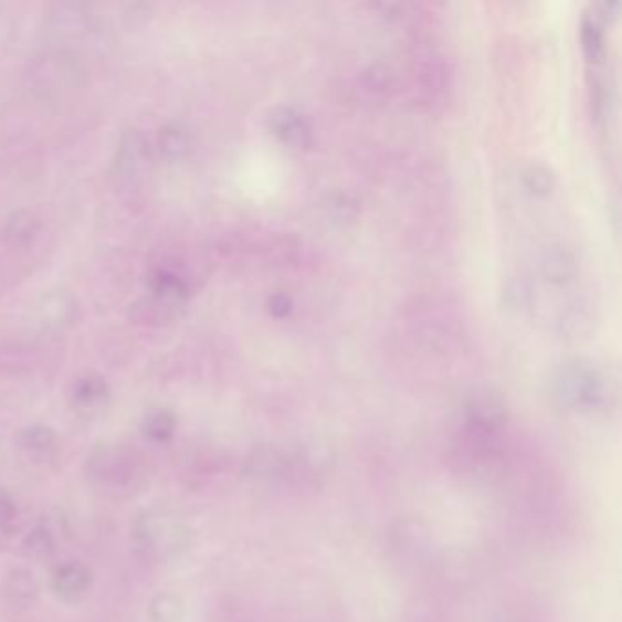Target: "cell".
I'll return each instance as SVG.
<instances>
[{
  "label": "cell",
  "mask_w": 622,
  "mask_h": 622,
  "mask_svg": "<svg viewBox=\"0 0 622 622\" xmlns=\"http://www.w3.org/2000/svg\"><path fill=\"white\" fill-rule=\"evenodd\" d=\"M86 476L95 492L110 498H128L141 487L143 466L123 445H97L86 458Z\"/></svg>",
  "instance_id": "1"
},
{
  "label": "cell",
  "mask_w": 622,
  "mask_h": 622,
  "mask_svg": "<svg viewBox=\"0 0 622 622\" xmlns=\"http://www.w3.org/2000/svg\"><path fill=\"white\" fill-rule=\"evenodd\" d=\"M137 548L154 562L179 559L194 546V529L170 512H147L134 528Z\"/></svg>",
  "instance_id": "2"
},
{
  "label": "cell",
  "mask_w": 622,
  "mask_h": 622,
  "mask_svg": "<svg viewBox=\"0 0 622 622\" xmlns=\"http://www.w3.org/2000/svg\"><path fill=\"white\" fill-rule=\"evenodd\" d=\"M560 402L576 411H601L607 408V380L599 369L582 360L566 361L555 378Z\"/></svg>",
  "instance_id": "3"
},
{
  "label": "cell",
  "mask_w": 622,
  "mask_h": 622,
  "mask_svg": "<svg viewBox=\"0 0 622 622\" xmlns=\"http://www.w3.org/2000/svg\"><path fill=\"white\" fill-rule=\"evenodd\" d=\"M307 466V458L288 456L276 445H257L249 453L245 461L246 475L265 484H285L302 476V467Z\"/></svg>",
  "instance_id": "4"
},
{
  "label": "cell",
  "mask_w": 622,
  "mask_h": 622,
  "mask_svg": "<svg viewBox=\"0 0 622 622\" xmlns=\"http://www.w3.org/2000/svg\"><path fill=\"white\" fill-rule=\"evenodd\" d=\"M506 422V405L498 398L493 394H476L467 400L466 408H464L462 429L500 439Z\"/></svg>",
  "instance_id": "5"
},
{
  "label": "cell",
  "mask_w": 622,
  "mask_h": 622,
  "mask_svg": "<svg viewBox=\"0 0 622 622\" xmlns=\"http://www.w3.org/2000/svg\"><path fill=\"white\" fill-rule=\"evenodd\" d=\"M152 162V148L147 137L139 130H128L120 137L117 145L116 159H114V172L117 178L125 181H134L147 173Z\"/></svg>",
  "instance_id": "6"
},
{
  "label": "cell",
  "mask_w": 622,
  "mask_h": 622,
  "mask_svg": "<svg viewBox=\"0 0 622 622\" xmlns=\"http://www.w3.org/2000/svg\"><path fill=\"white\" fill-rule=\"evenodd\" d=\"M267 126L285 147L305 150L313 145V126L307 117L293 106H274L267 114Z\"/></svg>",
  "instance_id": "7"
},
{
  "label": "cell",
  "mask_w": 622,
  "mask_h": 622,
  "mask_svg": "<svg viewBox=\"0 0 622 622\" xmlns=\"http://www.w3.org/2000/svg\"><path fill=\"white\" fill-rule=\"evenodd\" d=\"M94 584V576L88 566L83 562H64L57 566L52 576V588L57 597L66 602H77L88 595Z\"/></svg>",
  "instance_id": "8"
},
{
  "label": "cell",
  "mask_w": 622,
  "mask_h": 622,
  "mask_svg": "<svg viewBox=\"0 0 622 622\" xmlns=\"http://www.w3.org/2000/svg\"><path fill=\"white\" fill-rule=\"evenodd\" d=\"M77 316V302L68 291L57 288L44 294L39 304V318L46 329L63 330L74 324Z\"/></svg>",
  "instance_id": "9"
},
{
  "label": "cell",
  "mask_w": 622,
  "mask_h": 622,
  "mask_svg": "<svg viewBox=\"0 0 622 622\" xmlns=\"http://www.w3.org/2000/svg\"><path fill=\"white\" fill-rule=\"evenodd\" d=\"M38 579L32 571L27 568H15L6 576L2 582V595L6 602L13 608H30L38 602L39 599Z\"/></svg>",
  "instance_id": "10"
},
{
  "label": "cell",
  "mask_w": 622,
  "mask_h": 622,
  "mask_svg": "<svg viewBox=\"0 0 622 622\" xmlns=\"http://www.w3.org/2000/svg\"><path fill=\"white\" fill-rule=\"evenodd\" d=\"M540 271L549 283L568 285L579 274V265H577L573 252L568 251L565 246H551V249H546L545 256L540 260Z\"/></svg>",
  "instance_id": "11"
},
{
  "label": "cell",
  "mask_w": 622,
  "mask_h": 622,
  "mask_svg": "<svg viewBox=\"0 0 622 622\" xmlns=\"http://www.w3.org/2000/svg\"><path fill=\"white\" fill-rule=\"evenodd\" d=\"M581 46L590 68H599L607 59V41L599 15H584L581 21Z\"/></svg>",
  "instance_id": "12"
},
{
  "label": "cell",
  "mask_w": 622,
  "mask_h": 622,
  "mask_svg": "<svg viewBox=\"0 0 622 622\" xmlns=\"http://www.w3.org/2000/svg\"><path fill=\"white\" fill-rule=\"evenodd\" d=\"M178 431V419L170 409H152L143 419L141 433L152 444H167Z\"/></svg>",
  "instance_id": "13"
},
{
  "label": "cell",
  "mask_w": 622,
  "mask_h": 622,
  "mask_svg": "<svg viewBox=\"0 0 622 622\" xmlns=\"http://www.w3.org/2000/svg\"><path fill=\"white\" fill-rule=\"evenodd\" d=\"M176 309H178V304H172V302L152 294L150 298L139 299L137 304L131 305V318L139 324L161 325L172 318Z\"/></svg>",
  "instance_id": "14"
},
{
  "label": "cell",
  "mask_w": 622,
  "mask_h": 622,
  "mask_svg": "<svg viewBox=\"0 0 622 622\" xmlns=\"http://www.w3.org/2000/svg\"><path fill=\"white\" fill-rule=\"evenodd\" d=\"M19 445L27 451L28 455H52L57 447V434L48 425H30V428L22 429L19 434Z\"/></svg>",
  "instance_id": "15"
},
{
  "label": "cell",
  "mask_w": 622,
  "mask_h": 622,
  "mask_svg": "<svg viewBox=\"0 0 622 622\" xmlns=\"http://www.w3.org/2000/svg\"><path fill=\"white\" fill-rule=\"evenodd\" d=\"M108 397V383L99 375H84L77 378L72 388V398L81 408H95Z\"/></svg>",
  "instance_id": "16"
},
{
  "label": "cell",
  "mask_w": 622,
  "mask_h": 622,
  "mask_svg": "<svg viewBox=\"0 0 622 622\" xmlns=\"http://www.w3.org/2000/svg\"><path fill=\"white\" fill-rule=\"evenodd\" d=\"M190 136L181 125H167L157 137V150L167 161H178L189 152Z\"/></svg>",
  "instance_id": "17"
},
{
  "label": "cell",
  "mask_w": 622,
  "mask_h": 622,
  "mask_svg": "<svg viewBox=\"0 0 622 622\" xmlns=\"http://www.w3.org/2000/svg\"><path fill=\"white\" fill-rule=\"evenodd\" d=\"M39 221L30 210H19L6 225V241L11 246H27L38 235Z\"/></svg>",
  "instance_id": "18"
},
{
  "label": "cell",
  "mask_w": 622,
  "mask_h": 622,
  "mask_svg": "<svg viewBox=\"0 0 622 622\" xmlns=\"http://www.w3.org/2000/svg\"><path fill=\"white\" fill-rule=\"evenodd\" d=\"M183 615L185 601L172 591L159 593L148 604V618L152 622H181Z\"/></svg>",
  "instance_id": "19"
},
{
  "label": "cell",
  "mask_w": 622,
  "mask_h": 622,
  "mask_svg": "<svg viewBox=\"0 0 622 622\" xmlns=\"http://www.w3.org/2000/svg\"><path fill=\"white\" fill-rule=\"evenodd\" d=\"M22 548L30 559L46 560L55 554L57 545H55L52 529L48 528L46 524L39 523L38 526L30 529Z\"/></svg>",
  "instance_id": "20"
},
{
  "label": "cell",
  "mask_w": 622,
  "mask_h": 622,
  "mask_svg": "<svg viewBox=\"0 0 622 622\" xmlns=\"http://www.w3.org/2000/svg\"><path fill=\"white\" fill-rule=\"evenodd\" d=\"M523 183L526 190L531 194L546 198L551 194L555 187V176L548 167L540 165V162H531L523 170Z\"/></svg>",
  "instance_id": "21"
},
{
  "label": "cell",
  "mask_w": 622,
  "mask_h": 622,
  "mask_svg": "<svg viewBox=\"0 0 622 622\" xmlns=\"http://www.w3.org/2000/svg\"><path fill=\"white\" fill-rule=\"evenodd\" d=\"M17 515H19V509H17L15 500L10 493L0 487V540H4L6 537L13 534Z\"/></svg>",
  "instance_id": "22"
},
{
  "label": "cell",
  "mask_w": 622,
  "mask_h": 622,
  "mask_svg": "<svg viewBox=\"0 0 622 622\" xmlns=\"http://www.w3.org/2000/svg\"><path fill=\"white\" fill-rule=\"evenodd\" d=\"M293 299L288 298L287 294H273V296L267 299V310L274 318H287V316H291V313H293Z\"/></svg>",
  "instance_id": "23"
}]
</instances>
